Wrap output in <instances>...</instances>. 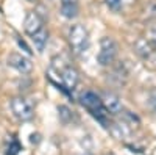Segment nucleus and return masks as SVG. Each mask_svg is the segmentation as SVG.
I'll use <instances>...</instances> for the list:
<instances>
[{
    "instance_id": "nucleus-1",
    "label": "nucleus",
    "mask_w": 156,
    "mask_h": 155,
    "mask_svg": "<svg viewBox=\"0 0 156 155\" xmlns=\"http://www.w3.org/2000/svg\"><path fill=\"white\" fill-rule=\"evenodd\" d=\"M80 103H81V105H83L90 114L94 116L98 122H101L106 128H109V124H108V121H106V118H108L109 113H108V110L105 108L103 99H101L97 93H94V91H84V93L80 96Z\"/></svg>"
},
{
    "instance_id": "nucleus-2",
    "label": "nucleus",
    "mask_w": 156,
    "mask_h": 155,
    "mask_svg": "<svg viewBox=\"0 0 156 155\" xmlns=\"http://www.w3.org/2000/svg\"><path fill=\"white\" fill-rule=\"evenodd\" d=\"M69 46L75 55H81L89 47V33L84 25L75 24L69 30Z\"/></svg>"
},
{
    "instance_id": "nucleus-3",
    "label": "nucleus",
    "mask_w": 156,
    "mask_h": 155,
    "mask_svg": "<svg viewBox=\"0 0 156 155\" xmlns=\"http://www.w3.org/2000/svg\"><path fill=\"white\" fill-rule=\"evenodd\" d=\"M117 55V44L111 38H103L100 41V52L97 55V61L100 66H109L114 63Z\"/></svg>"
},
{
    "instance_id": "nucleus-4",
    "label": "nucleus",
    "mask_w": 156,
    "mask_h": 155,
    "mask_svg": "<svg viewBox=\"0 0 156 155\" xmlns=\"http://www.w3.org/2000/svg\"><path fill=\"white\" fill-rule=\"evenodd\" d=\"M11 111L20 121H30L33 118V105L23 97H14L11 100Z\"/></svg>"
},
{
    "instance_id": "nucleus-5",
    "label": "nucleus",
    "mask_w": 156,
    "mask_h": 155,
    "mask_svg": "<svg viewBox=\"0 0 156 155\" xmlns=\"http://www.w3.org/2000/svg\"><path fill=\"white\" fill-rule=\"evenodd\" d=\"M8 63V66L12 68V69H16L17 72L20 74H30L31 69H33V63L27 58V57H23L20 54H11L6 60Z\"/></svg>"
},
{
    "instance_id": "nucleus-6",
    "label": "nucleus",
    "mask_w": 156,
    "mask_h": 155,
    "mask_svg": "<svg viewBox=\"0 0 156 155\" xmlns=\"http://www.w3.org/2000/svg\"><path fill=\"white\" fill-rule=\"evenodd\" d=\"M42 28H44V25H42L41 16H39L36 11L27 13L25 20H23V30H25V33L30 35V36H33L34 33H37L39 30H42Z\"/></svg>"
},
{
    "instance_id": "nucleus-7",
    "label": "nucleus",
    "mask_w": 156,
    "mask_h": 155,
    "mask_svg": "<svg viewBox=\"0 0 156 155\" xmlns=\"http://www.w3.org/2000/svg\"><path fill=\"white\" fill-rule=\"evenodd\" d=\"M61 80L67 91H73V88L78 83V72L73 66H66L61 69Z\"/></svg>"
},
{
    "instance_id": "nucleus-8",
    "label": "nucleus",
    "mask_w": 156,
    "mask_h": 155,
    "mask_svg": "<svg viewBox=\"0 0 156 155\" xmlns=\"http://www.w3.org/2000/svg\"><path fill=\"white\" fill-rule=\"evenodd\" d=\"M103 103H105V108L108 110V113L109 114H119V113H122V102H120V99L117 97L115 94H112V93H105L103 94Z\"/></svg>"
},
{
    "instance_id": "nucleus-9",
    "label": "nucleus",
    "mask_w": 156,
    "mask_h": 155,
    "mask_svg": "<svg viewBox=\"0 0 156 155\" xmlns=\"http://www.w3.org/2000/svg\"><path fill=\"white\" fill-rule=\"evenodd\" d=\"M47 39H48V33L42 28V30H39L37 33H34L33 36H31V41H33V44H34V47H36V50L41 54V52L44 50V47H45V44H47Z\"/></svg>"
},
{
    "instance_id": "nucleus-10",
    "label": "nucleus",
    "mask_w": 156,
    "mask_h": 155,
    "mask_svg": "<svg viewBox=\"0 0 156 155\" xmlns=\"http://www.w3.org/2000/svg\"><path fill=\"white\" fill-rule=\"evenodd\" d=\"M22 150V144L19 143V139L12 135L6 139V146H5V155H19Z\"/></svg>"
},
{
    "instance_id": "nucleus-11",
    "label": "nucleus",
    "mask_w": 156,
    "mask_h": 155,
    "mask_svg": "<svg viewBox=\"0 0 156 155\" xmlns=\"http://www.w3.org/2000/svg\"><path fill=\"white\" fill-rule=\"evenodd\" d=\"M78 14V3L75 5H61V16L66 19H73Z\"/></svg>"
},
{
    "instance_id": "nucleus-12",
    "label": "nucleus",
    "mask_w": 156,
    "mask_h": 155,
    "mask_svg": "<svg viewBox=\"0 0 156 155\" xmlns=\"http://www.w3.org/2000/svg\"><path fill=\"white\" fill-rule=\"evenodd\" d=\"M58 113L62 122H67V118H72V113L67 107H58Z\"/></svg>"
},
{
    "instance_id": "nucleus-13",
    "label": "nucleus",
    "mask_w": 156,
    "mask_h": 155,
    "mask_svg": "<svg viewBox=\"0 0 156 155\" xmlns=\"http://www.w3.org/2000/svg\"><path fill=\"white\" fill-rule=\"evenodd\" d=\"M106 5L112 11H119L122 8V0H106Z\"/></svg>"
},
{
    "instance_id": "nucleus-14",
    "label": "nucleus",
    "mask_w": 156,
    "mask_h": 155,
    "mask_svg": "<svg viewBox=\"0 0 156 155\" xmlns=\"http://www.w3.org/2000/svg\"><path fill=\"white\" fill-rule=\"evenodd\" d=\"M148 41H150V44L156 49V25H154V27H151L150 31H148Z\"/></svg>"
},
{
    "instance_id": "nucleus-15",
    "label": "nucleus",
    "mask_w": 156,
    "mask_h": 155,
    "mask_svg": "<svg viewBox=\"0 0 156 155\" xmlns=\"http://www.w3.org/2000/svg\"><path fill=\"white\" fill-rule=\"evenodd\" d=\"M78 3V0H61V5H75Z\"/></svg>"
},
{
    "instance_id": "nucleus-16",
    "label": "nucleus",
    "mask_w": 156,
    "mask_h": 155,
    "mask_svg": "<svg viewBox=\"0 0 156 155\" xmlns=\"http://www.w3.org/2000/svg\"><path fill=\"white\" fill-rule=\"evenodd\" d=\"M151 105H153V108L156 110V93L151 96Z\"/></svg>"
},
{
    "instance_id": "nucleus-17",
    "label": "nucleus",
    "mask_w": 156,
    "mask_h": 155,
    "mask_svg": "<svg viewBox=\"0 0 156 155\" xmlns=\"http://www.w3.org/2000/svg\"><path fill=\"white\" fill-rule=\"evenodd\" d=\"M106 155H115V153H112V152H109V153H106Z\"/></svg>"
},
{
    "instance_id": "nucleus-18",
    "label": "nucleus",
    "mask_w": 156,
    "mask_h": 155,
    "mask_svg": "<svg viewBox=\"0 0 156 155\" xmlns=\"http://www.w3.org/2000/svg\"><path fill=\"white\" fill-rule=\"evenodd\" d=\"M84 155H90V153H89V152H84Z\"/></svg>"
}]
</instances>
